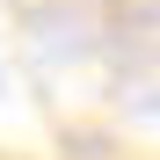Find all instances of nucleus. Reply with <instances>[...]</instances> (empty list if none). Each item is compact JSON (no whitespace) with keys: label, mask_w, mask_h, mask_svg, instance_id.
Masks as SVG:
<instances>
[]
</instances>
